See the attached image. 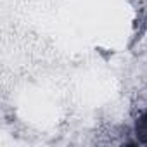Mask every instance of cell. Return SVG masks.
<instances>
[{"label": "cell", "instance_id": "6da1fadb", "mask_svg": "<svg viewBox=\"0 0 147 147\" xmlns=\"http://www.w3.org/2000/svg\"><path fill=\"white\" fill-rule=\"evenodd\" d=\"M135 133H137L138 142L147 145V113L138 116V119L135 123Z\"/></svg>", "mask_w": 147, "mask_h": 147}]
</instances>
